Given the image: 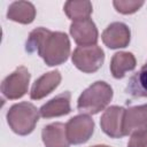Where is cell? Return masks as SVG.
Instances as JSON below:
<instances>
[{
	"instance_id": "obj_1",
	"label": "cell",
	"mask_w": 147,
	"mask_h": 147,
	"mask_svg": "<svg viewBox=\"0 0 147 147\" xmlns=\"http://www.w3.org/2000/svg\"><path fill=\"white\" fill-rule=\"evenodd\" d=\"M26 52H37L49 67L65 62L70 55V41L65 33L53 32L45 28H37L29 34Z\"/></svg>"
},
{
	"instance_id": "obj_2",
	"label": "cell",
	"mask_w": 147,
	"mask_h": 147,
	"mask_svg": "<svg viewBox=\"0 0 147 147\" xmlns=\"http://www.w3.org/2000/svg\"><path fill=\"white\" fill-rule=\"evenodd\" d=\"M113 99V88L106 82H95L78 98L77 108L86 115H95L103 110Z\"/></svg>"
},
{
	"instance_id": "obj_3",
	"label": "cell",
	"mask_w": 147,
	"mask_h": 147,
	"mask_svg": "<svg viewBox=\"0 0 147 147\" xmlns=\"http://www.w3.org/2000/svg\"><path fill=\"white\" fill-rule=\"evenodd\" d=\"M40 113L31 102L13 105L7 113V122L10 129L20 136L30 134L39 119Z\"/></svg>"
},
{
	"instance_id": "obj_4",
	"label": "cell",
	"mask_w": 147,
	"mask_h": 147,
	"mask_svg": "<svg viewBox=\"0 0 147 147\" xmlns=\"http://www.w3.org/2000/svg\"><path fill=\"white\" fill-rule=\"evenodd\" d=\"M72 63L75 67L85 72L92 74L100 69L105 61V53L98 45L78 46L72 53Z\"/></svg>"
},
{
	"instance_id": "obj_5",
	"label": "cell",
	"mask_w": 147,
	"mask_h": 147,
	"mask_svg": "<svg viewBox=\"0 0 147 147\" xmlns=\"http://www.w3.org/2000/svg\"><path fill=\"white\" fill-rule=\"evenodd\" d=\"M30 72L25 67L21 65L2 80L1 93L9 100L20 99L28 92Z\"/></svg>"
},
{
	"instance_id": "obj_6",
	"label": "cell",
	"mask_w": 147,
	"mask_h": 147,
	"mask_svg": "<svg viewBox=\"0 0 147 147\" xmlns=\"http://www.w3.org/2000/svg\"><path fill=\"white\" fill-rule=\"evenodd\" d=\"M65 130L69 142L80 145L86 142L92 137L94 132V122L88 115L80 114L68 121Z\"/></svg>"
},
{
	"instance_id": "obj_7",
	"label": "cell",
	"mask_w": 147,
	"mask_h": 147,
	"mask_svg": "<svg viewBox=\"0 0 147 147\" xmlns=\"http://www.w3.org/2000/svg\"><path fill=\"white\" fill-rule=\"evenodd\" d=\"M125 109L118 106H111L105 110L101 116L100 125L102 131L110 138H122L124 137L123 131V119Z\"/></svg>"
},
{
	"instance_id": "obj_8",
	"label": "cell",
	"mask_w": 147,
	"mask_h": 147,
	"mask_svg": "<svg viewBox=\"0 0 147 147\" xmlns=\"http://www.w3.org/2000/svg\"><path fill=\"white\" fill-rule=\"evenodd\" d=\"M70 34L79 46L96 45L99 37L98 29L91 18L72 22L70 25Z\"/></svg>"
},
{
	"instance_id": "obj_9",
	"label": "cell",
	"mask_w": 147,
	"mask_h": 147,
	"mask_svg": "<svg viewBox=\"0 0 147 147\" xmlns=\"http://www.w3.org/2000/svg\"><path fill=\"white\" fill-rule=\"evenodd\" d=\"M123 131L125 136L147 131V105L130 107L125 109Z\"/></svg>"
},
{
	"instance_id": "obj_10",
	"label": "cell",
	"mask_w": 147,
	"mask_h": 147,
	"mask_svg": "<svg viewBox=\"0 0 147 147\" xmlns=\"http://www.w3.org/2000/svg\"><path fill=\"white\" fill-rule=\"evenodd\" d=\"M101 37L103 44L107 47L111 49H116V48H124L129 45L131 33L126 24L122 22H114L105 29Z\"/></svg>"
},
{
	"instance_id": "obj_11",
	"label": "cell",
	"mask_w": 147,
	"mask_h": 147,
	"mask_svg": "<svg viewBox=\"0 0 147 147\" xmlns=\"http://www.w3.org/2000/svg\"><path fill=\"white\" fill-rule=\"evenodd\" d=\"M61 82V74L57 70L49 71L39 77L32 85L30 98L32 100H40L48 95L53 90H55Z\"/></svg>"
},
{
	"instance_id": "obj_12",
	"label": "cell",
	"mask_w": 147,
	"mask_h": 147,
	"mask_svg": "<svg viewBox=\"0 0 147 147\" xmlns=\"http://www.w3.org/2000/svg\"><path fill=\"white\" fill-rule=\"evenodd\" d=\"M70 99L71 94L68 91L56 95L39 109L40 116L44 118H52L69 114L71 111Z\"/></svg>"
},
{
	"instance_id": "obj_13",
	"label": "cell",
	"mask_w": 147,
	"mask_h": 147,
	"mask_svg": "<svg viewBox=\"0 0 147 147\" xmlns=\"http://www.w3.org/2000/svg\"><path fill=\"white\" fill-rule=\"evenodd\" d=\"M42 142L46 147H69L65 124L56 122L46 125L41 131Z\"/></svg>"
},
{
	"instance_id": "obj_14",
	"label": "cell",
	"mask_w": 147,
	"mask_h": 147,
	"mask_svg": "<svg viewBox=\"0 0 147 147\" xmlns=\"http://www.w3.org/2000/svg\"><path fill=\"white\" fill-rule=\"evenodd\" d=\"M7 17L8 20H11L17 23L30 24L36 17V8L31 2L15 1L9 6Z\"/></svg>"
},
{
	"instance_id": "obj_15",
	"label": "cell",
	"mask_w": 147,
	"mask_h": 147,
	"mask_svg": "<svg viewBox=\"0 0 147 147\" xmlns=\"http://www.w3.org/2000/svg\"><path fill=\"white\" fill-rule=\"evenodd\" d=\"M136 57L132 53L129 52H119L114 54L110 62V71L111 75L119 79L125 76L127 71H131L136 68Z\"/></svg>"
},
{
	"instance_id": "obj_16",
	"label": "cell",
	"mask_w": 147,
	"mask_h": 147,
	"mask_svg": "<svg viewBox=\"0 0 147 147\" xmlns=\"http://www.w3.org/2000/svg\"><path fill=\"white\" fill-rule=\"evenodd\" d=\"M126 93L132 98H147V63L130 78Z\"/></svg>"
},
{
	"instance_id": "obj_17",
	"label": "cell",
	"mask_w": 147,
	"mask_h": 147,
	"mask_svg": "<svg viewBox=\"0 0 147 147\" xmlns=\"http://www.w3.org/2000/svg\"><path fill=\"white\" fill-rule=\"evenodd\" d=\"M63 8L67 16L74 22L90 18V15L93 10L92 3L90 1H67Z\"/></svg>"
},
{
	"instance_id": "obj_18",
	"label": "cell",
	"mask_w": 147,
	"mask_h": 147,
	"mask_svg": "<svg viewBox=\"0 0 147 147\" xmlns=\"http://www.w3.org/2000/svg\"><path fill=\"white\" fill-rule=\"evenodd\" d=\"M114 7L118 13L133 14L144 5V1H131V0H116L113 2Z\"/></svg>"
},
{
	"instance_id": "obj_19",
	"label": "cell",
	"mask_w": 147,
	"mask_h": 147,
	"mask_svg": "<svg viewBox=\"0 0 147 147\" xmlns=\"http://www.w3.org/2000/svg\"><path fill=\"white\" fill-rule=\"evenodd\" d=\"M127 147H147V131L131 134Z\"/></svg>"
},
{
	"instance_id": "obj_20",
	"label": "cell",
	"mask_w": 147,
	"mask_h": 147,
	"mask_svg": "<svg viewBox=\"0 0 147 147\" xmlns=\"http://www.w3.org/2000/svg\"><path fill=\"white\" fill-rule=\"evenodd\" d=\"M93 147H109V146H106V145H96V146H93Z\"/></svg>"
}]
</instances>
